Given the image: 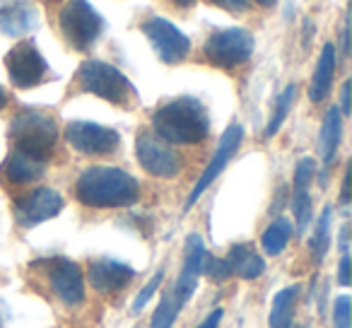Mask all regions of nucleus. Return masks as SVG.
Returning <instances> with one entry per match:
<instances>
[{"label": "nucleus", "instance_id": "1", "mask_svg": "<svg viewBox=\"0 0 352 328\" xmlns=\"http://www.w3.org/2000/svg\"><path fill=\"white\" fill-rule=\"evenodd\" d=\"M75 196L87 208H128L140 198V186L118 167H89L75 182Z\"/></svg>", "mask_w": 352, "mask_h": 328}, {"label": "nucleus", "instance_id": "2", "mask_svg": "<svg viewBox=\"0 0 352 328\" xmlns=\"http://www.w3.org/2000/svg\"><path fill=\"white\" fill-rule=\"evenodd\" d=\"M152 126L162 140L176 145H196L210 133V118L196 97H179L157 109Z\"/></svg>", "mask_w": 352, "mask_h": 328}, {"label": "nucleus", "instance_id": "3", "mask_svg": "<svg viewBox=\"0 0 352 328\" xmlns=\"http://www.w3.org/2000/svg\"><path fill=\"white\" fill-rule=\"evenodd\" d=\"M10 138L17 152L46 162L58 140V126L49 111L41 109H22L10 123Z\"/></svg>", "mask_w": 352, "mask_h": 328}, {"label": "nucleus", "instance_id": "4", "mask_svg": "<svg viewBox=\"0 0 352 328\" xmlns=\"http://www.w3.org/2000/svg\"><path fill=\"white\" fill-rule=\"evenodd\" d=\"M78 85L94 97H102L111 104H123V107L133 97V85L128 83V78L107 61H85L78 70Z\"/></svg>", "mask_w": 352, "mask_h": 328}, {"label": "nucleus", "instance_id": "5", "mask_svg": "<svg viewBox=\"0 0 352 328\" xmlns=\"http://www.w3.org/2000/svg\"><path fill=\"white\" fill-rule=\"evenodd\" d=\"M58 27L63 39L75 51H87L97 44L104 30V20L89 6V0H68L58 15Z\"/></svg>", "mask_w": 352, "mask_h": 328}, {"label": "nucleus", "instance_id": "6", "mask_svg": "<svg viewBox=\"0 0 352 328\" xmlns=\"http://www.w3.org/2000/svg\"><path fill=\"white\" fill-rule=\"evenodd\" d=\"M203 54L217 68H236V65L246 63L254 54V36L239 27L215 32L206 41Z\"/></svg>", "mask_w": 352, "mask_h": 328}, {"label": "nucleus", "instance_id": "7", "mask_svg": "<svg viewBox=\"0 0 352 328\" xmlns=\"http://www.w3.org/2000/svg\"><path fill=\"white\" fill-rule=\"evenodd\" d=\"M6 68L12 85L20 89L36 87V85L44 83L46 73H49V65H46L44 56L39 54V49L32 41H20V44L8 51Z\"/></svg>", "mask_w": 352, "mask_h": 328}, {"label": "nucleus", "instance_id": "8", "mask_svg": "<svg viewBox=\"0 0 352 328\" xmlns=\"http://www.w3.org/2000/svg\"><path fill=\"white\" fill-rule=\"evenodd\" d=\"M142 32H145V36L150 39L152 49L160 56V61L166 65L182 63L188 56V51H191L188 36L176 30L164 17H152V20H147L145 25H142Z\"/></svg>", "mask_w": 352, "mask_h": 328}, {"label": "nucleus", "instance_id": "9", "mask_svg": "<svg viewBox=\"0 0 352 328\" xmlns=\"http://www.w3.org/2000/svg\"><path fill=\"white\" fill-rule=\"evenodd\" d=\"M65 140L82 155H113L121 145V138L113 128L89 121H73L65 126Z\"/></svg>", "mask_w": 352, "mask_h": 328}, {"label": "nucleus", "instance_id": "10", "mask_svg": "<svg viewBox=\"0 0 352 328\" xmlns=\"http://www.w3.org/2000/svg\"><path fill=\"white\" fill-rule=\"evenodd\" d=\"M135 155L138 162H140V167L147 174H152V177L171 179L182 169L179 155L166 145V140H162L160 135H152V133H140L138 135Z\"/></svg>", "mask_w": 352, "mask_h": 328}, {"label": "nucleus", "instance_id": "11", "mask_svg": "<svg viewBox=\"0 0 352 328\" xmlns=\"http://www.w3.org/2000/svg\"><path fill=\"white\" fill-rule=\"evenodd\" d=\"M241 140H244V128L241 126H230L225 133H222V138H220V145H217V152L212 155V160H210V164L206 167V172L201 174V179L196 182V186H193V191H191V196H188V201H186V210L193 206V203L198 201V198L203 196V193L210 188V184L215 182L217 177H220L222 172H225V167L230 164V160L234 157V152L239 150V145H241Z\"/></svg>", "mask_w": 352, "mask_h": 328}, {"label": "nucleus", "instance_id": "12", "mask_svg": "<svg viewBox=\"0 0 352 328\" xmlns=\"http://www.w3.org/2000/svg\"><path fill=\"white\" fill-rule=\"evenodd\" d=\"M63 210V196L54 188H34L15 203V217L22 227H36Z\"/></svg>", "mask_w": 352, "mask_h": 328}, {"label": "nucleus", "instance_id": "13", "mask_svg": "<svg viewBox=\"0 0 352 328\" xmlns=\"http://www.w3.org/2000/svg\"><path fill=\"white\" fill-rule=\"evenodd\" d=\"M49 285L58 299L68 307H78V304L85 302V280H82V273L80 268L68 259H54L49 261Z\"/></svg>", "mask_w": 352, "mask_h": 328}, {"label": "nucleus", "instance_id": "14", "mask_svg": "<svg viewBox=\"0 0 352 328\" xmlns=\"http://www.w3.org/2000/svg\"><path fill=\"white\" fill-rule=\"evenodd\" d=\"M133 278H135V270L128 263H121V261L99 259L89 265V285L102 294L126 289L133 283Z\"/></svg>", "mask_w": 352, "mask_h": 328}, {"label": "nucleus", "instance_id": "15", "mask_svg": "<svg viewBox=\"0 0 352 328\" xmlns=\"http://www.w3.org/2000/svg\"><path fill=\"white\" fill-rule=\"evenodd\" d=\"M36 27V10L27 0L0 3V32L8 36H22Z\"/></svg>", "mask_w": 352, "mask_h": 328}, {"label": "nucleus", "instance_id": "16", "mask_svg": "<svg viewBox=\"0 0 352 328\" xmlns=\"http://www.w3.org/2000/svg\"><path fill=\"white\" fill-rule=\"evenodd\" d=\"M44 172H46V162L34 160V157L17 150H12L8 155V160L3 162V179H8L15 186H25V184L36 182V179L44 177Z\"/></svg>", "mask_w": 352, "mask_h": 328}, {"label": "nucleus", "instance_id": "17", "mask_svg": "<svg viewBox=\"0 0 352 328\" xmlns=\"http://www.w3.org/2000/svg\"><path fill=\"white\" fill-rule=\"evenodd\" d=\"M333 78H336V46L326 44L318 56V63L316 70H314V78H311V87H309V99L314 104L323 102L328 97L333 87Z\"/></svg>", "mask_w": 352, "mask_h": 328}, {"label": "nucleus", "instance_id": "18", "mask_svg": "<svg viewBox=\"0 0 352 328\" xmlns=\"http://www.w3.org/2000/svg\"><path fill=\"white\" fill-rule=\"evenodd\" d=\"M227 265H230L232 275H239L244 280H256L258 275H263L265 261L261 259V254H256L254 246L249 244H236L232 246L230 256H227Z\"/></svg>", "mask_w": 352, "mask_h": 328}, {"label": "nucleus", "instance_id": "19", "mask_svg": "<svg viewBox=\"0 0 352 328\" xmlns=\"http://www.w3.org/2000/svg\"><path fill=\"white\" fill-rule=\"evenodd\" d=\"M340 138H342V116L336 107H331L326 111V118H323V126H321V157L326 167L336 160Z\"/></svg>", "mask_w": 352, "mask_h": 328}, {"label": "nucleus", "instance_id": "20", "mask_svg": "<svg viewBox=\"0 0 352 328\" xmlns=\"http://www.w3.org/2000/svg\"><path fill=\"white\" fill-rule=\"evenodd\" d=\"M299 287H285L273 297V307H270V328H289L294 318V309H297Z\"/></svg>", "mask_w": 352, "mask_h": 328}, {"label": "nucleus", "instance_id": "21", "mask_svg": "<svg viewBox=\"0 0 352 328\" xmlns=\"http://www.w3.org/2000/svg\"><path fill=\"white\" fill-rule=\"evenodd\" d=\"M289 237H292V222L285 220V217H278V220L270 222V227L263 232V239H261V244H263V251L268 256H278V254H283V251H285Z\"/></svg>", "mask_w": 352, "mask_h": 328}, {"label": "nucleus", "instance_id": "22", "mask_svg": "<svg viewBox=\"0 0 352 328\" xmlns=\"http://www.w3.org/2000/svg\"><path fill=\"white\" fill-rule=\"evenodd\" d=\"M331 217L333 210L331 206L323 208L321 217H318L316 227H314V234H311V256L316 263H321L323 256L328 254V246H331Z\"/></svg>", "mask_w": 352, "mask_h": 328}, {"label": "nucleus", "instance_id": "23", "mask_svg": "<svg viewBox=\"0 0 352 328\" xmlns=\"http://www.w3.org/2000/svg\"><path fill=\"white\" fill-rule=\"evenodd\" d=\"M206 246L203 239L198 234H191L186 239V256H184V270L182 275L188 278H201L203 275V265H206Z\"/></svg>", "mask_w": 352, "mask_h": 328}, {"label": "nucleus", "instance_id": "24", "mask_svg": "<svg viewBox=\"0 0 352 328\" xmlns=\"http://www.w3.org/2000/svg\"><path fill=\"white\" fill-rule=\"evenodd\" d=\"M294 97H297V87H294V85H289V87L285 89V92L278 97V102H275V111H273V116H270L268 126H265V138H273L275 133L280 131L283 121L287 118L289 109H292Z\"/></svg>", "mask_w": 352, "mask_h": 328}, {"label": "nucleus", "instance_id": "25", "mask_svg": "<svg viewBox=\"0 0 352 328\" xmlns=\"http://www.w3.org/2000/svg\"><path fill=\"white\" fill-rule=\"evenodd\" d=\"M179 311H182V309L176 307L174 299H171V294L166 292L164 297L160 299V304H157L155 314H152L150 328H171L176 321V316H179Z\"/></svg>", "mask_w": 352, "mask_h": 328}, {"label": "nucleus", "instance_id": "26", "mask_svg": "<svg viewBox=\"0 0 352 328\" xmlns=\"http://www.w3.org/2000/svg\"><path fill=\"white\" fill-rule=\"evenodd\" d=\"M292 212L297 220V232H304L311 220V198L309 191H294L292 193Z\"/></svg>", "mask_w": 352, "mask_h": 328}, {"label": "nucleus", "instance_id": "27", "mask_svg": "<svg viewBox=\"0 0 352 328\" xmlns=\"http://www.w3.org/2000/svg\"><path fill=\"white\" fill-rule=\"evenodd\" d=\"M314 172H316V164H314L311 157L299 160L297 167H294V191H307L314 179Z\"/></svg>", "mask_w": 352, "mask_h": 328}, {"label": "nucleus", "instance_id": "28", "mask_svg": "<svg viewBox=\"0 0 352 328\" xmlns=\"http://www.w3.org/2000/svg\"><path fill=\"white\" fill-rule=\"evenodd\" d=\"M162 280H164V270H157L155 275H152V280L145 285V287L140 289V292L135 294V299H133V314H140L142 311V307H145L147 302L152 299V294L157 292V287L162 285Z\"/></svg>", "mask_w": 352, "mask_h": 328}, {"label": "nucleus", "instance_id": "29", "mask_svg": "<svg viewBox=\"0 0 352 328\" xmlns=\"http://www.w3.org/2000/svg\"><path fill=\"white\" fill-rule=\"evenodd\" d=\"M203 273H208V278L217 280V283H225L227 278H232V270H230V265H227V261L225 259H210V256H206Z\"/></svg>", "mask_w": 352, "mask_h": 328}, {"label": "nucleus", "instance_id": "30", "mask_svg": "<svg viewBox=\"0 0 352 328\" xmlns=\"http://www.w3.org/2000/svg\"><path fill=\"white\" fill-rule=\"evenodd\" d=\"M333 328H350V297L342 294L333 304Z\"/></svg>", "mask_w": 352, "mask_h": 328}, {"label": "nucleus", "instance_id": "31", "mask_svg": "<svg viewBox=\"0 0 352 328\" xmlns=\"http://www.w3.org/2000/svg\"><path fill=\"white\" fill-rule=\"evenodd\" d=\"M212 3L227 12H246L249 10V0H212Z\"/></svg>", "mask_w": 352, "mask_h": 328}, {"label": "nucleus", "instance_id": "32", "mask_svg": "<svg viewBox=\"0 0 352 328\" xmlns=\"http://www.w3.org/2000/svg\"><path fill=\"white\" fill-rule=\"evenodd\" d=\"M222 314H225L222 309H215V311H210V314H208V318L198 328H217V326H220V321H222Z\"/></svg>", "mask_w": 352, "mask_h": 328}, {"label": "nucleus", "instance_id": "33", "mask_svg": "<svg viewBox=\"0 0 352 328\" xmlns=\"http://www.w3.org/2000/svg\"><path fill=\"white\" fill-rule=\"evenodd\" d=\"M338 280H340V285H350V256H342L340 261V273H338Z\"/></svg>", "mask_w": 352, "mask_h": 328}, {"label": "nucleus", "instance_id": "34", "mask_svg": "<svg viewBox=\"0 0 352 328\" xmlns=\"http://www.w3.org/2000/svg\"><path fill=\"white\" fill-rule=\"evenodd\" d=\"M342 113H350V83L342 85Z\"/></svg>", "mask_w": 352, "mask_h": 328}, {"label": "nucleus", "instance_id": "35", "mask_svg": "<svg viewBox=\"0 0 352 328\" xmlns=\"http://www.w3.org/2000/svg\"><path fill=\"white\" fill-rule=\"evenodd\" d=\"M6 107H8V92L3 87H0V111H3Z\"/></svg>", "mask_w": 352, "mask_h": 328}, {"label": "nucleus", "instance_id": "36", "mask_svg": "<svg viewBox=\"0 0 352 328\" xmlns=\"http://www.w3.org/2000/svg\"><path fill=\"white\" fill-rule=\"evenodd\" d=\"M176 6H182V8H188V6H193V3H196V0H174Z\"/></svg>", "mask_w": 352, "mask_h": 328}, {"label": "nucleus", "instance_id": "37", "mask_svg": "<svg viewBox=\"0 0 352 328\" xmlns=\"http://www.w3.org/2000/svg\"><path fill=\"white\" fill-rule=\"evenodd\" d=\"M256 3H258V6H263V8H270V6H275L278 0H256Z\"/></svg>", "mask_w": 352, "mask_h": 328}, {"label": "nucleus", "instance_id": "38", "mask_svg": "<svg viewBox=\"0 0 352 328\" xmlns=\"http://www.w3.org/2000/svg\"><path fill=\"white\" fill-rule=\"evenodd\" d=\"M44 3H58V0H44Z\"/></svg>", "mask_w": 352, "mask_h": 328}, {"label": "nucleus", "instance_id": "39", "mask_svg": "<svg viewBox=\"0 0 352 328\" xmlns=\"http://www.w3.org/2000/svg\"><path fill=\"white\" fill-rule=\"evenodd\" d=\"M0 328H3V316H0Z\"/></svg>", "mask_w": 352, "mask_h": 328}]
</instances>
